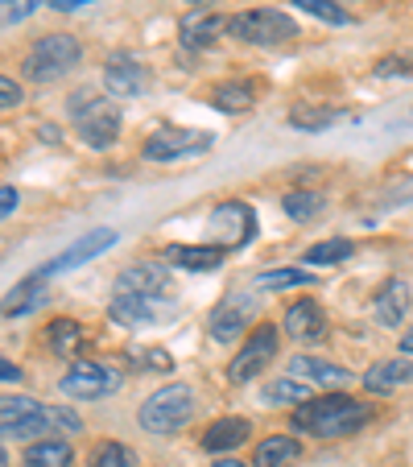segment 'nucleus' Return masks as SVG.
<instances>
[{
    "label": "nucleus",
    "mask_w": 413,
    "mask_h": 467,
    "mask_svg": "<svg viewBox=\"0 0 413 467\" xmlns=\"http://www.w3.org/2000/svg\"><path fill=\"white\" fill-rule=\"evenodd\" d=\"M294 431L315 434V439H339V434H356L372 422V406L360 397H310L302 406H294Z\"/></svg>",
    "instance_id": "obj_1"
},
{
    "label": "nucleus",
    "mask_w": 413,
    "mask_h": 467,
    "mask_svg": "<svg viewBox=\"0 0 413 467\" xmlns=\"http://www.w3.org/2000/svg\"><path fill=\"white\" fill-rule=\"evenodd\" d=\"M83 58V42L75 34H46L29 46L26 62H21V75L29 83H54L67 71H75Z\"/></svg>",
    "instance_id": "obj_2"
},
{
    "label": "nucleus",
    "mask_w": 413,
    "mask_h": 467,
    "mask_svg": "<svg viewBox=\"0 0 413 467\" xmlns=\"http://www.w3.org/2000/svg\"><path fill=\"white\" fill-rule=\"evenodd\" d=\"M194 414V393L191 385H166L158 389L153 397H145L141 410H137V422L145 426L150 434H174L191 422Z\"/></svg>",
    "instance_id": "obj_3"
},
{
    "label": "nucleus",
    "mask_w": 413,
    "mask_h": 467,
    "mask_svg": "<svg viewBox=\"0 0 413 467\" xmlns=\"http://www.w3.org/2000/svg\"><path fill=\"white\" fill-rule=\"evenodd\" d=\"M71 116H75V124H79L83 145H91V150H108V145H116V137H120V108H116L112 99L79 91V96H71Z\"/></svg>",
    "instance_id": "obj_4"
},
{
    "label": "nucleus",
    "mask_w": 413,
    "mask_h": 467,
    "mask_svg": "<svg viewBox=\"0 0 413 467\" xmlns=\"http://www.w3.org/2000/svg\"><path fill=\"white\" fill-rule=\"evenodd\" d=\"M228 34L248 46H282L290 37H298V26L282 9H248V13L228 17Z\"/></svg>",
    "instance_id": "obj_5"
},
{
    "label": "nucleus",
    "mask_w": 413,
    "mask_h": 467,
    "mask_svg": "<svg viewBox=\"0 0 413 467\" xmlns=\"http://www.w3.org/2000/svg\"><path fill=\"white\" fill-rule=\"evenodd\" d=\"M277 348H282V331L273 323H261L256 331H248V344L240 348L236 360H232L228 380L232 385H248L253 377H261V372L277 360Z\"/></svg>",
    "instance_id": "obj_6"
},
{
    "label": "nucleus",
    "mask_w": 413,
    "mask_h": 467,
    "mask_svg": "<svg viewBox=\"0 0 413 467\" xmlns=\"http://www.w3.org/2000/svg\"><path fill=\"white\" fill-rule=\"evenodd\" d=\"M215 145V132L202 129H158L150 132L145 141V158L150 161H178V158H194V153H207Z\"/></svg>",
    "instance_id": "obj_7"
},
{
    "label": "nucleus",
    "mask_w": 413,
    "mask_h": 467,
    "mask_svg": "<svg viewBox=\"0 0 413 467\" xmlns=\"http://www.w3.org/2000/svg\"><path fill=\"white\" fill-rule=\"evenodd\" d=\"M58 389L67 397L99 401V397H108V393H116V389H120V372L108 368V364H96V360H79V364H71V372L62 377Z\"/></svg>",
    "instance_id": "obj_8"
},
{
    "label": "nucleus",
    "mask_w": 413,
    "mask_h": 467,
    "mask_svg": "<svg viewBox=\"0 0 413 467\" xmlns=\"http://www.w3.org/2000/svg\"><path fill=\"white\" fill-rule=\"evenodd\" d=\"M108 315H112L120 327H153V323L174 318V306H170V302H161V294H120V290H116Z\"/></svg>",
    "instance_id": "obj_9"
},
{
    "label": "nucleus",
    "mask_w": 413,
    "mask_h": 467,
    "mask_svg": "<svg viewBox=\"0 0 413 467\" xmlns=\"http://www.w3.org/2000/svg\"><path fill=\"white\" fill-rule=\"evenodd\" d=\"M212 232L215 240H220V248H240L248 244V240L256 236V215L248 203H240V199H228V203H220L212 212Z\"/></svg>",
    "instance_id": "obj_10"
},
{
    "label": "nucleus",
    "mask_w": 413,
    "mask_h": 467,
    "mask_svg": "<svg viewBox=\"0 0 413 467\" xmlns=\"http://www.w3.org/2000/svg\"><path fill=\"white\" fill-rule=\"evenodd\" d=\"M112 244H116V232H112V228H96V232H88L83 240H75L71 248H62L54 261H46L37 274H42V277H54V274H67V269H79V265L96 261L99 253H108Z\"/></svg>",
    "instance_id": "obj_11"
},
{
    "label": "nucleus",
    "mask_w": 413,
    "mask_h": 467,
    "mask_svg": "<svg viewBox=\"0 0 413 467\" xmlns=\"http://www.w3.org/2000/svg\"><path fill=\"white\" fill-rule=\"evenodd\" d=\"M248 318H253V302L244 298V294H228V298L220 302V306L212 310V339L215 344H232V339H240L248 331Z\"/></svg>",
    "instance_id": "obj_12"
},
{
    "label": "nucleus",
    "mask_w": 413,
    "mask_h": 467,
    "mask_svg": "<svg viewBox=\"0 0 413 467\" xmlns=\"http://www.w3.org/2000/svg\"><path fill=\"white\" fill-rule=\"evenodd\" d=\"M104 88L112 91L116 99H132L150 88V71H145L137 58H129V54H116L104 67Z\"/></svg>",
    "instance_id": "obj_13"
},
{
    "label": "nucleus",
    "mask_w": 413,
    "mask_h": 467,
    "mask_svg": "<svg viewBox=\"0 0 413 467\" xmlns=\"http://www.w3.org/2000/svg\"><path fill=\"white\" fill-rule=\"evenodd\" d=\"M413 310V285L405 277H388L377 290V302H372V315H377L380 327H401Z\"/></svg>",
    "instance_id": "obj_14"
},
{
    "label": "nucleus",
    "mask_w": 413,
    "mask_h": 467,
    "mask_svg": "<svg viewBox=\"0 0 413 467\" xmlns=\"http://www.w3.org/2000/svg\"><path fill=\"white\" fill-rule=\"evenodd\" d=\"M285 336L298 339V344H315L326 336V315L315 298H298L285 310Z\"/></svg>",
    "instance_id": "obj_15"
},
{
    "label": "nucleus",
    "mask_w": 413,
    "mask_h": 467,
    "mask_svg": "<svg viewBox=\"0 0 413 467\" xmlns=\"http://www.w3.org/2000/svg\"><path fill=\"white\" fill-rule=\"evenodd\" d=\"M290 377L306 380V385H318V389H347V385H352V372L343 368V364L318 360V356H294V360H290Z\"/></svg>",
    "instance_id": "obj_16"
},
{
    "label": "nucleus",
    "mask_w": 413,
    "mask_h": 467,
    "mask_svg": "<svg viewBox=\"0 0 413 467\" xmlns=\"http://www.w3.org/2000/svg\"><path fill=\"white\" fill-rule=\"evenodd\" d=\"M228 29V17H220V13H191V17L178 26V37H182L186 50H207V46H215V37Z\"/></svg>",
    "instance_id": "obj_17"
},
{
    "label": "nucleus",
    "mask_w": 413,
    "mask_h": 467,
    "mask_svg": "<svg viewBox=\"0 0 413 467\" xmlns=\"http://www.w3.org/2000/svg\"><path fill=\"white\" fill-rule=\"evenodd\" d=\"M116 290L120 294H166L170 290V274L161 269V265L137 261V265H129V269L116 277Z\"/></svg>",
    "instance_id": "obj_18"
},
{
    "label": "nucleus",
    "mask_w": 413,
    "mask_h": 467,
    "mask_svg": "<svg viewBox=\"0 0 413 467\" xmlns=\"http://www.w3.org/2000/svg\"><path fill=\"white\" fill-rule=\"evenodd\" d=\"M223 256H228V248H220V244H174V248H166V261L182 265L191 274H212V269L223 265Z\"/></svg>",
    "instance_id": "obj_19"
},
{
    "label": "nucleus",
    "mask_w": 413,
    "mask_h": 467,
    "mask_svg": "<svg viewBox=\"0 0 413 467\" xmlns=\"http://www.w3.org/2000/svg\"><path fill=\"white\" fill-rule=\"evenodd\" d=\"M409 380H413L409 356H397V360H380V364H372V368L364 372V389H368V393H393V389L409 385Z\"/></svg>",
    "instance_id": "obj_20"
},
{
    "label": "nucleus",
    "mask_w": 413,
    "mask_h": 467,
    "mask_svg": "<svg viewBox=\"0 0 413 467\" xmlns=\"http://www.w3.org/2000/svg\"><path fill=\"white\" fill-rule=\"evenodd\" d=\"M248 434H253L248 418H220V422H212L207 434H202V451H212V455L236 451L240 442H248Z\"/></svg>",
    "instance_id": "obj_21"
},
{
    "label": "nucleus",
    "mask_w": 413,
    "mask_h": 467,
    "mask_svg": "<svg viewBox=\"0 0 413 467\" xmlns=\"http://www.w3.org/2000/svg\"><path fill=\"white\" fill-rule=\"evenodd\" d=\"M298 459H302V442L294 434H273V439H264L256 447L253 463L256 467H294Z\"/></svg>",
    "instance_id": "obj_22"
},
{
    "label": "nucleus",
    "mask_w": 413,
    "mask_h": 467,
    "mask_svg": "<svg viewBox=\"0 0 413 467\" xmlns=\"http://www.w3.org/2000/svg\"><path fill=\"white\" fill-rule=\"evenodd\" d=\"M26 467H71L75 463V451H71V442L67 439H37L34 447L26 451V459H21Z\"/></svg>",
    "instance_id": "obj_23"
},
{
    "label": "nucleus",
    "mask_w": 413,
    "mask_h": 467,
    "mask_svg": "<svg viewBox=\"0 0 413 467\" xmlns=\"http://www.w3.org/2000/svg\"><path fill=\"white\" fill-rule=\"evenodd\" d=\"M256 104V83L248 79H232V83H220V88L212 91V108H220V112H244V108Z\"/></svg>",
    "instance_id": "obj_24"
},
{
    "label": "nucleus",
    "mask_w": 413,
    "mask_h": 467,
    "mask_svg": "<svg viewBox=\"0 0 413 467\" xmlns=\"http://www.w3.org/2000/svg\"><path fill=\"white\" fill-rule=\"evenodd\" d=\"M42 298H46V277L34 274V277H26L21 285H13V290L5 294L0 310H5V315H26V310H34Z\"/></svg>",
    "instance_id": "obj_25"
},
{
    "label": "nucleus",
    "mask_w": 413,
    "mask_h": 467,
    "mask_svg": "<svg viewBox=\"0 0 413 467\" xmlns=\"http://www.w3.org/2000/svg\"><path fill=\"white\" fill-rule=\"evenodd\" d=\"M335 120H343L339 108H318V104H294L290 108V129H298V132H326Z\"/></svg>",
    "instance_id": "obj_26"
},
{
    "label": "nucleus",
    "mask_w": 413,
    "mask_h": 467,
    "mask_svg": "<svg viewBox=\"0 0 413 467\" xmlns=\"http://www.w3.org/2000/svg\"><path fill=\"white\" fill-rule=\"evenodd\" d=\"M310 397H315V389L298 377H282V380H269V385H264V401H269V406H302Z\"/></svg>",
    "instance_id": "obj_27"
},
{
    "label": "nucleus",
    "mask_w": 413,
    "mask_h": 467,
    "mask_svg": "<svg viewBox=\"0 0 413 467\" xmlns=\"http://www.w3.org/2000/svg\"><path fill=\"white\" fill-rule=\"evenodd\" d=\"M46 339H50V352L75 356L83 348V323H75V318H54V323L46 327Z\"/></svg>",
    "instance_id": "obj_28"
},
{
    "label": "nucleus",
    "mask_w": 413,
    "mask_h": 467,
    "mask_svg": "<svg viewBox=\"0 0 413 467\" xmlns=\"http://www.w3.org/2000/svg\"><path fill=\"white\" fill-rule=\"evenodd\" d=\"M352 253H356L352 240L331 236V240H318V244H310L306 253H302V261H306V265H343Z\"/></svg>",
    "instance_id": "obj_29"
},
{
    "label": "nucleus",
    "mask_w": 413,
    "mask_h": 467,
    "mask_svg": "<svg viewBox=\"0 0 413 467\" xmlns=\"http://www.w3.org/2000/svg\"><path fill=\"white\" fill-rule=\"evenodd\" d=\"M323 194L315 191H290L282 194V212L290 215V220H315V215H323Z\"/></svg>",
    "instance_id": "obj_30"
},
{
    "label": "nucleus",
    "mask_w": 413,
    "mask_h": 467,
    "mask_svg": "<svg viewBox=\"0 0 413 467\" xmlns=\"http://www.w3.org/2000/svg\"><path fill=\"white\" fill-rule=\"evenodd\" d=\"M310 282H315V274H306V269H269V274L256 277L261 290H294V285H310Z\"/></svg>",
    "instance_id": "obj_31"
},
{
    "label": "nucleus",
    "mask_w": 413,
    "mask_h": 467,
    "mask_svg": "<svg viewBox=\"0 0 413 467\" xmlns=\"http://www.w3.org/2000/svg\"><path fill=\"white\" fill-rule=\"evenodd\" d=\"M137 459H132V451L124 447V442H99L96 451H91V463L88 467H132Z\"/></svg>",
    "instance_id": "obj_32"
},
{
    "label": "nucleus",
    "mask_w": 413,
    "mask_h": 467,
    "mask_svg": "<svg viewBox=\"0 0 413 467\" xmlns=\"http://www.w3.org/2000/svg\"><path fill=\"white\" fill-rule=\"evenodd\" d=\"M42 401L34 397H0V422H17V418H34L42 414Z\"/></svg>",
    "instance_id": "obj_33"
},
{
    "label": "nucleus",
    "mask_w": 413,
    "mask_h": 467,
    "mask_svg": "<svg viewBox=\"0 0 413 467\" xmlns=\"http://www.w3.org/2000/svg\"><path fill=\"white\" fill-rule=\"evenodd\" d=\"M294 9L310 13V17L326 21V26H343V21H347V13H343L335 0H294Z\"/></svg>",
    "instance_id": "obj_34"
},
{
    "label": "nucleus",
    "mask_w": 413,
    "mask_h": 467,
    "mask_svg": "<svg viewBox=\"0 0 413 467\" xmlns=\"http://www.w3.org/2000/svg\"><path fill=\"white\" fill-rule=\"evenodd\" d=\"M42 5H50V0H0V26H17V21L34 17Z\"/></svg>",
    "instance_id": "obj_35"
},
{
    "label": "nucleus",
    "mask_w": 413,
    "mask_h": 467,
    "mask_svg": "<svg viewBox=\"0 0 413 467\" xmlns=\"http://www.w3.org/2000/svg\"><path fill=\"white\" fill-rule=\"evenodd\" d=\"M132 360H141L137 368H158V372L174 368V356H170L166 348H137V352H132Z\"/></svg>",
    "instance_id": "obj_36"
},
{
    "label": "nucleus",
    "mask_w": 413,
    "mask_h": 467,
    "mask_svg": "<svg viewBox=\"0 0 413 467\" xmlns=\"http://www.w3.org/2000/svg\"><path fill=\"white\" fill-rule=\"evenodd\" d=\"M21 99H26L21 83H17V79H9V75H0V112H9V108H17Z\"/></svg>",
    "instance_id": "obj_37"
},
{
    "label": "nucleus",
    "mask_w": 413,
    "mask_h": 467,
    "mask_svg": "<svg viewBox=\"0 0 413 467\" xmlns=\"http://www.w3.org/2000/svg\"><path fill=\"white\" fill-rule=\"evenodd\" d=\"M377 75H413V58H380Z\"/></svg>",
    "instance_id": "obj_38"
},
{
    "label": "nucleus",
    "mask_w": 413,
    "mask_h": 467,
    "mask_svg": "<svg viewBox=\"0 0 413 467\" xmlns=\"http://www.w3.org/2000/svg\"><path fill=\"white\" fill-rule=\"evenodd\" d=\"M17 203H21L17 186H0V220H9V215L17 212Z\"/></svg>",
    "instance_id": "obj_39"
},
{
    "label": "nucleus",
    "mask_w": 413,
    "mask_h": 467,
    "mask_svg": "<svg viewBox=\"0 0 413 467\" xmlns=\"http://www.w3.org/2000/svg\"><path fill=\"white\" fill-rule=\"evenodd\" d=\"M91 0H50V9H58V13H75V9H88Z\"/></svg>",
    "instance_id": "obj_40"
},
{
    "label": "nucleus",
    "mask_w": 413,
    "mask_h": 467,
    "mask_svg": "<svg viewBox=\"0 0 413 467\" xmlns=\"http://www.w3.org/2000/svg\"><path fill=\"white\" fill-rule=\"evenodd\" d=\"M0 380H21V368L13 360H5V356H0Z\"/></svg>",
    "instance_id": "obj_41"
},
{
    "label": "nucleus",
    "mask_w": 413,
    "mask_h": 467,
    "mask_svg": "<svg viewBox=\"0 0 413 467\" xmlns=\"http://www.w3.org/2000/svg\"><path fill=\"white\" fill-rule=\"evenodd\" d=\"M401 352H405V356H413V327H409V331H405V336H401Z\"/></svg>",
    "instance_id": "obj_42"
},
{
    "label": "nucleus",
    "mask_w": 413,
    "mask_h": 467,
    "mask_svg": "<svg viewBox=\"0 0 413 467\" xmlns=\"http://www.w3.org/2000/svg\"><path fill=\"white\" fill-rule=\"evenodd\" d=\"M212 467H248V463H240V459H215Z\"/></svg>",
    "instance_id": "obj_43"
},
{
    "label": "nucleus",
    "mask_w": 413,
    "mask_h": 467,
    "mask_svg": "<svg viewBox=\"0 0 413 467\" xmlns=\"http://www.w3.org/2000/svg\"><path fill=\"white\" fill-rule=\"evenodd\" d=\"M186 5H194V9H207V5H215V0H186Z\"/></svg>",
    "instance_id": "obj_44"
},
{
    "label": "nucleus",
    "mask_w": 413,
    "mask_h": 467,
    "mask_svg": "<svg viewBox=\"0 0 413 467\" xmlns=\"http://www.w3.org/2000/svg\"><path fill=\"white\" fill-rule=\"evenodd\" d=\"M5 463H9V455H5V447H0V467H5Z\"/></svg>",
    "instance_id": "obj_45"
}]
</instances>
